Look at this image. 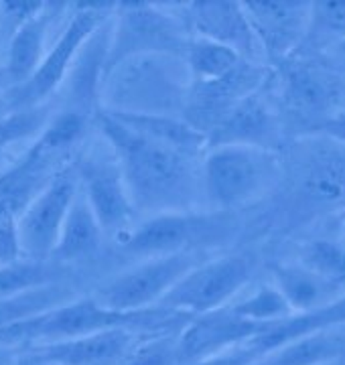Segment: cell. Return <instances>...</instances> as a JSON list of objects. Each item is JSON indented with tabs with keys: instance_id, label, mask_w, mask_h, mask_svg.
<instances>
[{
	"instance_id": "6da1fadb",
	"label": "cell",
	"mask_w": 345,
	"mask_h": 365,
	"mask_svg": "<svg viewBox=\"0 0 345 365\" xmlns=\"http://www.w3.org/2000/svg\"><path fill=\"white\" fill-rule=\"evenodd\" d=\"M96 124L118 158L136 213L153 217L160 213L195 211L201 193V170H195L193 158L140 136L106 110L98 112Z\"/></svg>"
},
{
	"instance_id": "7a4b0ae2",
	"label": "cell",
	"mask_w": 345,
	"mask_h": 365,
	"mask_svg": "<svg viewBox=\"0 0 345 365\" xmlns=\"http://www.w3.org/2000/svg\"><path fill=\"white\" fill-rule=\"evenodd\" d=\"M189 321L191 314L169 311L163 307L134 311V313H120L102 307L93 297H80V299L76 297L47 313H41L33 319L2 329L0 347L37 345V343L43 345V343L96 335L114 329L134 331L140 335L167 333L172 329L185 327Z\"/></svg>"
},
{
	"instance_id": "3957f363",
	"label": "cell",
	"mask_w": 345,
	"mask_h": 365,
	"mask_svg": "<svg viewBox=\"0 0 345 365\" xmlns=\"http://www.w3.org/2000/svg\"><path fill=\"white\" fill-rule=\"evenodd\" d=\"M102 83L108 112L175 116L183 110L189 71L183 57L138 55L110 69Z\"/></svg>"
},
{
	"instance_id": "277c9868",
	"label": "cell",
	"mask_w": 345,
	"mask_h": 365,
	"mask_svg": "<svg viewBox=\"0 0 345 365\" xmlns=\"http://www.w3.org/2000/svg\"><path fill=\"white\" fill-rule=\"evenodd\" d=\"M279 177L274 153L254 146H213L207 148L201 169V191L213 211L238 209L266 193Z\"/></svg>"
},
{
	"instance_id": "5b68a950",
	"label": "cell",
	"mask_w": 345,
	"mask_h": 365,
	"mask_svg": "<svg viewBox=\"0 0 345 365\" xmlns=\"http://www.w3.org/2000/svg\"><path fill=\"white\" fill-rule=\"evenodd\" d=\"M118 23L108 41L104 76L122 61L138 55L185 57L191 41L189 26L181 14L163 11L160 4L124 2L116 4Z\"/></svg>"
},
{
	"instance_id": "8992f818",
	"label": "cell",
	"mask_w": 345,
	"mask_h": 365,
	"mask_svg": "<svg viewBox=\"0 0 345 365\" xmlns=\"http://www.w3.org/2000/svg\"><path fill=\"white\" fill-rule=\"evenodd\" d=\"M234 232V220L226 211H185L146 217L122 240L124 250L146 256H172L220 246Z\"/></svg>"
},
{
	"instance_id": "52a82bcc",
	"label": "cell",
	"mask_w": 345,
	"mask_h": 365,
	"mask_svg": "<svg viewBox=\"0 0 345 365\" xmlns=\"http://www.w3.org/2000/svg\"><path fill=\"white\" fill-rule=\"evenodd\" d=\"M200 262H203V254L197 252L146 258L133 268L108 278L93 290L92 297L102 307L120 313L155 309L163 297Z\"/></svg>"
},
{
	"instance_id": "ba28073f",
	"label": "cell",
	"mask_w": 345,
	"mask_h": 365,
	"mask_svg": "<svg viewBox=\"0 0 345 365\" xmlns=\"http://www.w3.org/2000/svg\"><path fill=\"white\" fill-rule=\"evenodd\" d=\"M78 9L80 11L67 23L61 37L45 53L35 73L25 83L14 86L4 93V104L13 114L35 110L45 98L51 96V91L57 90L80 49L100 29L106 19V11L114 9V4H80Z\"/></svg>"
},
{
	"instance_id": "9c48e42d",
	"label": "cell",
	"mask_w": 345,
	"mask_h": 365,
	"mask_svg": "<svg viewBox=\"0 0 345 365\" xmlns=\"http://www.w3.org/2000/svg\"><path fill=\"white\" fill-rule=\"evenodd\" d=\"M252 274L254 260L250 256L232 254L203 260L163 297L159 307L191 317L212 313L224 309V304L252 280Z\"/></svg>"
},
{
	"instance_id": "30bf717a",
	"label": "cell",
	"mask_w": 345,
	"mask_h": 365,
	"mask_svg": "<svg viewBox=\"0 0 345 365\" xmlns=\"http://www.w3.org/2000/svg\"><path fill=\"white\" fill-rule=\"evenodd\" d=\"M102 144L104 146L92 148L73 170L78 175L81 193L86 195L104 234L124 240L133 232V223L138 213L126 191L118 158L106 140Z\"/></svg>"
},
{
	"instance_id": "8fae6325",
	"label": "cell",
	"mask_w": 345,
	"mask_h": 365,
	"mask_svg": "<svg viewBox=\"0 0 345 365\" xmlns=\"http://www.w3.org/2000/svg\"><path fill=\"white\" fill-rule=\"evenodd\" d=\"M78 187L80 181L76 170H61L47 181L41 193L27 201L21 217H16L23 258L51 260Z\"/></svg>"
},
{
	"instance_id": "7c38bea8",
	"label": "cell",
	"mask_w": 345,
	"mask_h": 365,
	"mask_svg": "<svg viewBox=\"0 0 345 365\" xmlns=\"http://www.w3.org/2000/svg\"><path fill=\"white\" fill-rule=\"evenodd\" d=\"M264 78V69L258 63L244 61L232 76L220 81H212V83L189 81L181 118L207 138V134L222 122V118L226 116L240 100L258 91Z\"/></svg>"
},
{
	"instance_id": "4fadbf2b",
	"label": "cell",
	"mask_w": 345,
	"mask_h": 365,
	"mask_svg": "<svg viewBox=\"0 0 345 365\" xmlns=\"http://www.w3.org/2000/svg\"><path fill=\"white\" fill-rule=\"evenodd\" d=\"M266 327L268 325L240 319L227 307L212 313L195 314L175 337L177 365H189L246 345L258 333H262Z\"/></svg>"
},
{
	"instance_id": "5bb4252c",
	"label": "cell",
	"mask_w": 345,
	"mask_h": 365,
	"mask_svg": "<svg viewBox=\"0 0 345 365\" xmlns=\"http://www.w3.org/2000/svg\"><path fill=\"white\" fill-rule=\"evenodd\" d=\"M258 45L272 61L287 57L309 35L311 2H242Z\"/></svg>"
},
{
	"instance_id": "9a60e30c",
	"label": "cell",
	"mask_w": 345,
	"mask_h": 365,
	"mask_svg": "<svg viewBox=\"0 0 345 365\" xmlns=\"http://www.w3.org/2000/svg\"><path fill=\"white\" fill-rule=\"evenodd\" d=\"M189 33L230 47L246 61L258 63L262 49L242 2H187L181 4Z\"/></svg>"
},
{
	"instance_id": "2e32d148",
	"label": "cell",
	"mask_w": 345,
	"mask_h": 365,
	"mask_svg": "<svg viewBox=\"0 0 345 365\" xmlns=\"http://www.w3.org/2000/svg\"><path fill=\"white\" fill-rule=\"evenodd\" d=\"M279 143V116L258 91L240 100L222 118V122L207 134V148L238 144V146H254L274 153Z\"/></svg>"
},
{
	"instance_id": "e0dca14e",
	"label": "cell",
	"mask_w": 345,
	"mask_h": 365,
	"mask_svg": "<svg viewBox=\"0 0 345 365\" xmlns=\"http://www.w3.org/2000/svg\"><path fill=\"white\" fill-rule=\"evenodd\" d=\"M280 69V93L287 110L311 120V130L319 122L327 120L331 108L341 96V83L337 78L305 63L282 61Z\"/></svg>"
},
{
	"instance_id": "ac0fdd59",
	"label": "cell",
	"mask_w": 345,
	"mask_h": 365,
	"mask_svg": "<svg viewBox=\"0 0 345 365\" xmlns=\"http://www.w3.org/2000/svg\"><path fill=\"white\" fill-rule=\"evenodd\" d=\"M140 333L114 329L76 339L33 345L29 355L41 365H116L138 343Z\"/></svg>"
},
{
	"instance_id": "d6986e66",
	"label": "cell",
	"mask_w": 345,
	"mask_h": 365,
	"mask_svg": "<svg viewBox=\"0 0 345 365\" xmlns=\"http://www.w3.org/2000/svg\"><path fill=\"white\" fill-rule=\"evenodd\" d=\"M299 155V191L315 203H337L345 197V146L311 134Z\"/></svg>"
},
{
	"instance_id": "ffe728a7",
	"label": "cell",
	"mask_w": 345,
	"mask_h": 365,
	"mask_svg": "<svg viewBox=\"0 0 345 365\" xmlns=\"http://www.w3.org/2000/svg\"><path fill=\"white\" fill-rule=\"evenodd\" d=\"M339 325H345V297H339L329 304H323L307 313H292L291 317L266 327L262 333H258L246 345H250L260 357H264L292 341L317 335L323 331H333Z\"/></svg>"
},
{
	"instance_id": "44dd1931",
	"label": "cell",
	"mask_w": 345,
	"mask_h": 365,
	"mask_svg": "<svg viewBox=\"0 0 345 365\" xmlns=\"http://www.w3.org/2000/svg\"><path fill=\"white\" fill-rule=\"evenodd\" d=\"M104 235L106 234L88 205L86 195L78 187V193L71 201V207L67 211L63 227L57 237V246L51 254V260L63 266L93 260L104 246Z\"/></svg>"
},
{
	"instance_id": "7402d4cb",
	"label": "cell",
	"mask_w": 345,
	"mask_h": 365,
	"mask_svg": "<svg viewBox=\"0 0 345 365\" xmlns=\"http://www.w3.org/2000/svg\"><path fill=\"white\" fill-rule=\"evenodd\" d=\"M108 112V110H106ZM128 126L130 130L138 132L153 143L167 146L175 153L189 157H195L207 148V138L189 126L181 116H167V114H126V112H108Z\"/></svg>"
},
{
	"instance_id": "603a6c76",
	"label": "cell",
	"mask_w": 345,
	"mask_h": 365,
	"mask_svg": "<svg viewBox=\"0 0 345 365\" xmlns=\"http://www.w3.org/2000/svg\"><path fill=\"white\" fill-rule=\"evenodd\" d=\"M272 278L274 288L287 300L292 313H307L339 299L335 294L339 287L319 278L301 264H279L272 268Z\"/></svg>"
},
{
	"instance_id": "cb8c5ba5",
	"label": "cell",
	"mask_w": 345,
	"mask_h": 365,
	"mask_svg": "<svg viewBox=\"0 0 345 365\" xmlns=\"http://www.w3.org/2000/svg\"><path fill=\"white\" fill-rule=\"evenodd\" d=\"M47 9L49 4H45V9L35 19H31L27 25L21 26L4 49L6 51L4 71L11 79L13 88L25 83L45 57V37L53 19V13H47Z\"/></svg>"
},
{
	"instance_id": "d4e9b609",
	"label": "cell",
	"mask_w": 345,
	"mask_h": 365,
	"mask_svg": "<svg viewBox=\"0 0 345 365\" xmlns=\"http://www.w3.org/2000/svg\"><path fill=\"white\" fill-rule=\"evenodd\" d=\"M345 357V335L323 331L260 357L262 365H323Z\"/></svg>"
},
{
	"instance_id": "484cf974",
	"label": "cell",
	"mask_w": 345,
	"mask_h": 365,
	"mask_svg": "<svg viewBox=\"0 0 345 365\" xmlns=\"http://www.w3.org/2000/svg\"><path fill=\"white\" fill-rule=\"evenodd\" d=\"M185 66L191 83H212L232 76L246 59L230 47L213 41L191 37L185 51Z\"/></svg>"
},
{
	"instance_id": "4316f807",
	"label": "cell",
	"mask_w": 345,
	"mask_h": 365,
	"mask_svg": "<svg viewBox=\"0 0 345 365\" xmlns=\"http://www.w3.org/2000/svg\"><path fill=\"white\" fill-rule=\"evenodd\" d=\"M69 266L55 260H21L0 266V299L66 282Z\"/></svg>"
},
{
	"instance_id": "83f0119b",
	"label": "cell",
	"mask_w": 345,
	"mask_h": 365,
	"mask_svg": "<svg viewBox=\"0 0 345 365\" xmlns=\"http://www.w3.org/2000/svg\"><path fill=\"white\" fill-rule=\"evenodd\" d=\"M73 299H76V290L67 282L29 290L16 297H9V299H0V331L16 325L21 321L33 319L41 313H47Z\"/></svg>"
},
{
	"instance_id": "f1b7e54d",
	"label": "cell",
	"mask_w": 345,
	"mask_h": 365,
	"mask_svg": "<svg viewBox=\"0 0 345 365\" xmlns=\"http://www.w3.org/2000/svg\"><path fill=\"white\" fill-rule=\"evenodd\" d=\"M232 313L258 325H272L277 321H282L287 317H291V307L287 304V300L282 299L274 284H264L250 297L236 302L234 307H227Z\"/></svg>"
},
{
	"instance_id": "f546056e",
	"label": "cell",
	"mask_w": 345,
	"mask_h": 365,
	"mask_svg": "<svg viewBox=\"0 0 345 365\" xmlns=\"http://www.w3.org/2000/svg\"><path fill=\"white\" fill-rule=\"evenodd\" d=\"M301 266L335 287L345 284V250L331 240L309 242L301 256Z\"/></svg>"
},
{
	"instance_id": "4dcf8cb0",
	"label": "cell",
	"mask_w": 345,
	"mask_h": 365,
	"mask_svg": "<svg viewBox=\"0 0 345 365\" xmlns=\"http://www.w3.org/2000/svg\"><path fill=\"white\" fill-rule=\"evenodd\" d=\"M83 132H86V114H81L80 110H63L45 128L39 144L49 155H57L66 148H71L83 136Z\"/></svg>"
},
{
	"instance_id": "1f68e13d",
	"label": "cell",
	"mask_w": 345,
	"mask_h": 365,
	"mask_svg": "<svg viewBox=\"0 0 345 365\" xmlns=\"http://www.w3.org/2000/svg\"><path fill=\"white\" fill-rule=\"evenodd\" d=\"M309 33L317 37L345 39V0L311 2V25Z\"/></svg>"
},
{
	"instance_id": "d6a6232c",
	"label": "cell",
	"mask_w": 345,
	"mask_h": 365,
	"mask_svg": "<svg viewBox=\"0 0 345 365\" xmlns=\"http://www.w3.org/2000/svg\"><path fill=\"white\" fill-rule=\"evenodd\" d=\"M116 365H177L175 337L169 333L136 343Z\"/></svg>"
},
{
	"instance_id": "836d02e7",
	"label": "cell",
	"mask_w": 345,
	"mask_h": 365,
	"mask_svg": "<svg viewBox=\"0 0 345 365\" xmlns=\"http://www.w3.org/2000/svg\"><path fill=\"white\" fill-rule=\"evenodd\" d=\"M45 9V2H0V49L9 45L14 33Z\"/></svg>"
},
{
	"instance_id": "e575fe53",
	"label": "cell",
	"mask_w": 345,
	"mask_h": 365,
	"mask_svg": "<svg viewBox=\"0 0 345 365\" xmlns=\"http://www.w3.org/2000/svg\"><path fill=\"white\" fill-rule=\"evenodd\" d=\"M21 258H23V248L16 227V213L9 211L0 220V266L13 264Z\"/></svg>"
},
{
	"instance_id": "d590c367",
	"label": "cell",
	"mask_w": 345,
	"mask_h": 365,
	"mask_svg": "<svg viewBox=\"0 0 345 365\" xmlns=\"http://www.w3.org/2000/svg\"><path fill=\"white\" fill-rule=\"evenodd\" d=\"M260 355L254 351L250 345H240V347H234L230 351L217 353V355L205 357V359L193 361V364L189 365H250Z\"/></svg>"
},
{
	"instance_id": "8d00e7d4",
	"label": "cell",
	"mask_w": 345,
	"mask_h": 365,
	"mask_svg": "<svg viewBox=\"0 0 345 365\" xmlns=\"http://www.w3.org/2000/svg\"><path fill=\"white\" fill-rule=\"evenodd\" d=\"M311 134L317 136H325L333 143L345 146V114H337V116H329L327 120L319 122L317 126L311 130Z\"/></svg>"
},
{
	"instance_id": "74e56055",
	"label": "cell",
	"mask_w": 345,
	"mask_h": 365,
	"mask_svg": "<svg viewBox=\"0 0 345 365\" xmlns=\"http://www.w3.org/2000/svg\"><path fill=\"white\" fill-rule=\"evenodd\" d=\"M9 211H14L16 213V207H14L11 201H6V199H0V220L9 213Z\"/></svg>"
},
{
	"instance_id": "f35d334b",
	"label": "cell",
	"mask_w": 345,
	"mask_h": 365,
	"mask_svg": "<svg viewBox=\"0 0 345 365\" xmlns=\"http://www.w3.org/2000/svg\"><path fill=\"white\" fill-rule=\"evenodd\" d=\"M339 230H341V234L345 237V209L339 213Z\"/></svg>"
},
{
	"instance_id": "ab89813d",
	"label": "cell",
	"mask_w": 345,
	"mask_h": 365,
	"mask_svg": "<svg viewBox=\"0 0 345 365\" xmlns=\"http://www.w3.org/2000/svg\"><path fill=\"white\" fill-rule=\"evenodd\" d=\"M323 365H345V357H344V359H337V361H329V364H323Z\"/></svg>"
},
{
	"instance_id": "60d3db41",
	"label": "cell",
	"mask_w": 345,
	"mask_h": 365,
	"mask_svg": "<svg viewBox=\"0 0 345 365\" xmlns=\"http://www.w3.org/2000/svg\"><path fill=\"white\" fill-rule=\"evenodd\" d=\"M339 45H341V51H344V53H345V39H344V41H341V43H339Z\"/></svg>"
}]
</instances>
